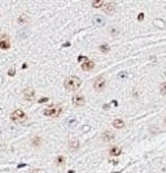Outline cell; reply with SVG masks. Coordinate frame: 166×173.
Here are the masks:
<instances>
[{
  "instance_id": "ba28073f",
  "label": "cell",
  "mask_w": 166,
  "mask_h": 173,
  "mask_svg": "<svg viewBox=\"0 0 166 173\" xmlns=\"http://www.w3.org/2000/svg\"><path fill=\"white\" fill-rule=\"evenodd\" d=\"M94 68H95V63L92 61V60H87L86 63L82 64V69L86 70V72H87V70H92Z\"/></svg>"
},
{
  "instance_id": "2e32d148",
  "label": "cell",
  "mask_w": 166,
  "mask_h": 173,
  "mask_svg": "<svg viewBox=\"0 0 166 173\" xmlns=\"http://www.w3.org/2000/svg\"><path fill=\"white\" fill-rule=\"evenodd\" d=\"M99 48H100V51L103 52V53H108V52H109V49H110L109 44H101Z\"/></svg>"
},
{
  "instance_id": "6da1fadb",
  "label": "cell",
  "mask_w": 166,
  "mask_h": 173,
  "mask_svg": "<svg viewBox=\"0 0 166 173\" xmlns=\"http://www.w3.org/2000/svg\"><path fill=\"white\" fill-rule=\"evenodd\" d=\"M82 85V81L78 78L75 76H71V77H68L64 82V86H65V89L69 90V91H75L81 87Z\"/></svg>"
},
{
  "instance_id": "9c48e42d",
  "label": "cell",
  "mask_w": 166,
  "mask_h": 173,
  "mask_svg": "<svg viewBox=\"0 0 166 173\" xmlns=\"http://www.w3.org/2000/svg\"><path fill=\"white\" fill-rule=\"evenodd\" d=\"M9 47H11V42H9V39L4 35L3 39L0 40V48L1 49H9Z\"/></svg>"
},
{
  "instance_id": "7c38bea8",
  "label": "cell",
  "mask_w": 166,
  "mask_h": 173,
  "mask_svg": "<svg viewBox=\"0 0 166 173\" xmlns=\"http://www.w3.org/2000/svg\"><path fill=\"white\" fill-rule=\"evenodd\" d=\"M113 126L117 127V129H122V127L124 126V121L121 120V118H116V120L113 121Z\"/></svg>"
},
{
  "instance_id": "484cf974",
  "label": "cell",
  "mask_w": 166,
  "mask_h": 173,
  "mask_svg": "<svg viewBox=\"0 0 166 173\" xmlns=\"http://www.w3.org/2000/svg\"><path fill=\"white\" fill-rule=\"evenodd\" d=\"M8 74H9V76H14V70H13V69H11V70L8 72Z\"/></svg>"
},
{
  "instance_id": "8992f818",
  "label": "cell",
  "mask_w": 166,
  "mask_h": 173,
  "mask_svg": "<svg viewBox=\"0 0 166 173\" xmlns=\"http://www.w3.org/2000/svg\"><path fill=\"white\" fill-rule=\"evenodd\" d=\"M24 98L27 100V102H33L35 98V91L33 89H26L24 91Z\"/></svg>"
},
{
  "instance_id": "d6986e66",
  "label": "cell",
  "mask_w": 166,
  "mask_h": 173,
  "mask_svg": "<svg viewBox=\"0 0 166 173\" xmlns=\"http://www.w3.org/2000/svg\"><path fill=\"white\" fill-rule=\"evenodd\" d=\"M160 91H161L162 95H166V82H164V83L160 86Z\"/></svg>"
},
{
  "instance_id": "d4e9b609",
  "label": "cell",
  "mask_w": 166,
  "mask_h": 173,
  "mask_svg": "<svg viewBox=\"0 0 166 173\" xmlns=\"http://www.w3.org/2000/svg\"><path fill=\"white\" fill-rule=\"evenodd\" d=\"M143 18H144V15H143V13H140V15L138 16V20H139V21H141Z\"/></svg>"
},
{
  "instance_id": "ffe728a7",
  "label": "cell",
  "mask_w": 166,
  "mask_h": 173,
  "mask_svg": "<svg viewBox=\"0 0 166 173\" xmlns=\"http://www.w3.org/2000/svg\"><path fill=\"white\" fill-rule=\"evenodd\" d=\"M95 22H96V24H100V25L104 24V21L101 20V18H99V16H95Z\"/></svg>"
},
{
  "instance_id": "4fadbf2b",
  "label": "cell",
  "mask_w": 166,
  "mask_h": 173,
  "mask_svg": "<svg viewBox=\"0 0 166 173\" xmlns=\"http://www.w3.org/2000/svg\"><path fill=\"white\" fill-rule=\"evenodd\" d=\"M65 161H66V159H65V156H62V155H60V156L56 157V164L60 167H62L64 164H65Z\"/></svg>"
},
{
  "instance_id": "4316f807",
  "label": "cell",
  "mask_w": 166,
  "mask_h": 173,
  "mask_svg": "<svg viewBox=\"0 0 166 173\" xmlns=\"http://www.w3.org/2000/svg\"><path fill=\"white\" fill-rule=\"evenodd\" d=\"M165 124H166V118H165Z\"/></svg>"
},
{
  "instance_id": "52a82bcc",
  "label": "cell",
  "mask_w": 166,
  "mask_h": 173,
  "mask_svg": "<svg viewBox=\"0 0 166 173\" xmlns=\"http://www.w3.org/2000/svg\"><path fill=\"white\" fill-rule=\"evenodd\" d=\"M103 9H104L105 13H108V15H112V13L116 11V7H114L113 3H105V5L103 7Z\"/></svg>"
},
{
  "instance_id": "e0dca14e",
  "label": "cell",
  "mask_w": 166,
  "mask_h": 173,
  "mask_svg": "<svg viewBox=\"0 0 166 173\" xmlns=\"http://www.w3.org/2000/svg\"><path fill=\"white\" fill-rule=\"evenodd\" d=\"M18 22H20L21 25L26 24V22H27V17L26 16H20V17H18Z\"/></svg>"
},
{
  "instance_id": "9a60e30c",
  "label": "cell",
  "mask_w": 166,
  "mask_h": 173,
  "mask_svg": "<svg viewBox=\"0 0 166 173\" xmlns=\"http://www.w3.org/2000/svg\"><path fill=\"white\" fill-rule=\"evenodd\" d=\"M70 150H73V151H75V150H78L79 148V142H78V141H71L70 142Z\"/></svg>"
},
{
  "instance_id": "277c9868",
  "label": "cell",
  "mask_w": 166,
  "mask_h": 173,
  "mask_svg": "<svg viewBox=\"0 0 166 173\" xmlns=\"http://www.w3.org/2000/svg\"><path fill=\"white\" fill-rule=\"evenodd\" d=\"M105 85H107V79H105L104 77H97L94 82V89L97 90V91H101L105 87Z\"/></svg>"
},
{
  "instance_id": "5b68a950",
  "label": "cell",
  "mask_w": 166,
  "mask_h": 173,
  "mask_svg": "<svg viewBox=\"0 0 166 173\" xmlns=\"http://www.w3.org/2000/svg\"><path fill=\"white\" fill-rule=\"evenodd\" d=\"M71 100H73V104H74L75 107H83V106H84V103H86V99H84V96H83L82 94L74 95Z\"/></svg>"
},
{
  "instance_id": "8fae6325",
  "label": "cell",
  "mask_w": 166,
  "mask_h": 173,
  "mask_svg": "<svg viewBox=\"0 0 166 173\" xmlns=\"http://www.w3.org/2000/svg\"><path fill=\"white\" fill-rule=\"evenodd\" d=\"M121 147H118V146H114V147H112L109 150V154L112 155V156H119L121 155Z\"/></svg>"
},
{
  "instance_id": "7a4b0ae2",
  "label": "cell",
  "mask_w": 166,
  "mask_h": 173,
  "mask_svg": "<svg viewBox=\"0 0 166 173\" xmlns=\"http://www.w3.org/2000/svg\"><path fill=\"white\" fill-rule=\"evenodd\" d=\"M11 120L17 122V124H22V122L27 121V115L22 109H16L14 112L11 113Z\"/></svg>"
},
{
  "instance_id": "5bb4252c",
  "label": "cell",
  "mask_w": 166,
  "mask_h": 173,
  "mask_svg": "<svg viewBox=\"0 0 166 173\" xmlns=\"http://www.w3.org/2000/svg\"><path fill=\"white\" fill-rule=\"evenodd\" d=\"M105 5V3L103 0H95V1H92V7L94 8H103Z\"/></svg>"
},
{
  "instance_id": "44dd1931",
  "label": "cell",
  "mask_w": 166,
  "mask_h": 173,
  "mask_svg": "<svg viewBox=\"0 0 166 173\" xmlns=\"http://www.w3.org/2000/svg\"><path fill=\"white\" fill-rule=\"evenodd\" d=\"M87 60H88V59H87L86 56H79V57H78V61H83V63H86Z\"/></svg>"
},
{
  "instance_id": "30bf717a",
  "label": "cell",
  "mask_w": 166,
  "mask_h": 173,
  "mask_svg": "<svg viewBox=\"0 0 166 173\" xmlns=\"http://www.w3.org/2000/svg\"><path fill=\"white\" fill-rule=\"evenodd\" d=\"M101 138H103L104 142H110V141L114 138V134L112 133V131H104V134H103Z\"/></svg>"
},
{
  "instance_id": "7402d4cb",
  "label": "cell",
  "mask_w": 166,
  "mask_h": 173,
  "mask_svg": "<svg viewBox=\"0 0 166 173\" xmlns=\"http://www.w3.org/2000/svg\"><path fill=\"white\" fill-rule=\"evenodd\" d=\"M109 163H112L113 165H117V164H118V161L116 160V159H112V160H109Z\"/></svg>"
},
{
  "instance_id": "3957f363",
  "label": "cell",
  "mask_w": 166,
  "mask_h": 173,
  "mask_svg": "<svg viewBox=\"0 0 166 173\" xmlns=\"http://www.w3.org/2000/svg\"><path fill=\"white\" fill-rule=\"evenodd\" d=\"M61 112H62V108L60 106H51L43 111L45 116H51V117H58L61 115Z\"/></svg>"
},
{
  "instance_id": "ac0fdd59",
  "label": "cell",
  "mask_w": 166,
  "mask_h": 173,
  "mask_svg": "<svg viewBox=\"0 0 166 173\" xmlns=\"http://www.w3.org/2000/svg\"><path fill=\"white\" fill-rule=\"evenodd\" d=\"M40 142H42V139L39 138V137L33 138V146H40Z\"/></svg>"
},
{
  "instance_id": "cb8c5ba5",
  "label": "cell",
  "mask_w": 166,
  "mask_h": 173,
  "mask_svg": "<svg viewBox=\"0 0 166 173\" xmlns=\"http://www.w3.org/2000/svg\"><path fill=\"white\" fill-rule=\"evenodd\" d=\"M45 102H48V98H42L39 100V103H45Z\"/></svg>"
},
{
  "instance_id": "603a6c76",
  "label": "cell",
  "mask_w": 166,
  "mask_h": 173,
  "mask_svg": "<svg viewBox=\"0 0 166 173\" xmlns=\"http://www.w3.org/2000/svg\"><path fill=\"white\" fill-rule=\"evenodd\" d=\"M30 173H43V171H40V169H33Z\"/></svg>"
}]
</instances>
